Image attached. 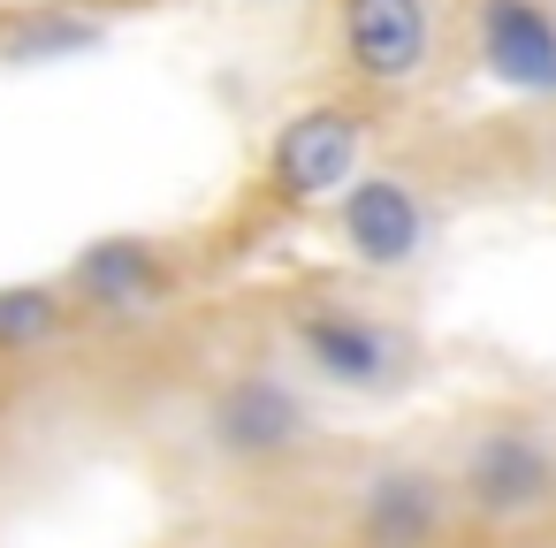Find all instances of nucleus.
<instances>
[{"label": "nucleus", "mask_w": 556, "mask_h": 548, "mask_svg": "<svg viewBox=\"0 0 556 548\" xmlns=\"http://www.w3.org/2000/svg\"><path fill=\"white\" fill-rule=\"evenodd\" d=\"M358 145H366V123L358 107L328 100V107H305L282 123L275 153H267V176L290 206H320V199H343L351 176H358Z\"/></svg>", "instance_id": "nucleus-1"}, {"label": "nucleus", "mask_w": 556, "mask_h": 548, "mask_svg": "<svg viewBox=\"0 0 556 548\" xmlns=\"http://www.w3.org/2000/svg\"><path fill=\"white\" fill-rule=\"evenodd\" d=\"M336 229L358 267L396 275L427 252V199L404 176H351V191L336 199Z\"/></svg>", "instance_id": "nucleus-2"}, {"label": "nucleus", "mask_w": 556, "mask_h": 548, "mask_svg": "<svg viewBox=\"0 0 556 548\" xmlns=\"http://www.w3.org/2000/svg\"><path fill=\"white\" fill-rule=\"evenodd\" d=\"M206 426H214V442H222L229 457H282V449L305 442V404H298L275 373H244V381H229V388L214 396Z\"/></svg>", "instance_id": "nucleus-8"}, {"label": "nucleus", "mask_w": 556, "mask_h": 548, "mask_svg": "<svg viewBox=\"0 0 556 548\" xmlns=\"http://www.w3.org/2000/svg\"><path fill=\"white\" fill-rule=\"evenodd\" d=\"M85 47H100V24L92 16H62V9H39V16H24L9 39H0L9 62H62V54H85Z\"/></svg>", "instance_id": "nucleus-10"}, {"label": "nucleus", "mask_w": 556, "mask_h": 548, "mask_svg": "<svg viewBox=\"0 0 556 548\" xmlns=\"http://www.w3.org/2000/svg\"><path fill=\"white\" fill-rule=\"evenodd\" d=\"M298 351L336 388H389L396 381V358H404V343L381 320H358V313H336V305L298 313Z\"/></svg>", "instance_id": "nucleus-5"}, {"label": "nucleus", "mask_w": 556, "mask_h": 548, "mask_svg": "<svg viewBox=\"0 0 556 548\" xmlns=\"http://www.w3.org/2000/svg\"><path fill=\"white\" fill-rule=\"evenodd\" d=\"M62 328V290L47 282H9L0 290V351H31Z\"/></svg>", "instance_id": "nucleus-11"}, {"label": "nucleus", "mask_w": 556, "mask_h": 548, "mask_svg": "<svg viewBox=\"0 0 556 548\" xmlns=\"http://www.w3.org/2000/svg\"><path fill=\"white\" fill-rule=\"evenodd\" d=\"M457 495L480 518H533V510L556 502V457L526 426H495V434L472 442V457L457 472Z\"/></svg>", "instance_id": "nucleus-3"}, {"label": "nucleus", "mask_w": 556, "mask_h": 548, "mask_svg": "<svg viewBox=\"0 0 556 548\" xmlns=\"http://www.w3.org/2000/svg\"><path fill=\"white\" fill-rule=\"evenodd\" d=\"M427 0H343V54L366 85H412L427 69Z\"/></svg>", "instance_id": "nucleus-4"}, {"label": "nucleus", "mask_w": 556, "mask_h": 548, "mask_svg": "<svg viewBox=\"0 0 556 548\" xmlns=\"http://www.w3.org/2000/svg\"><path fill=\"white\" fill-rule=\"evenodd\" d=\"M450 525V480L419 464H389L358 495V548H434Z\"/></svg>", "instance_id": "nucleus-6"}, {"label": "nucleus", "mask_w": 556, "mask_h": 548, "mask_svg": "<svg viewBox=\"0 0 556 548\" xmlns=\"http://www.w3.org/2000/svg\"><path fill=\"white\" fill-rule=\"evenodd\" d=\"M480 62L518 92H556V16L541 0H480Z\"/></svg>", "instance_id": "nucleus-9"}, {"label": "nucleus", "mask_w": 556, "mask_h": 548, "mask_svg": "<svg viewBox=\"0 0 556 548\" xmlns=\"http://www.w3.org/2000/svg\"><path fill=\"white\" fill-rule=\"evenodd\" d=\"M70 297L92 305V313H153L168 297V259L146 244V237H100L77 252L70 267Z\"/></svg>", "instance_id": "nucleus-7"}]
</instances>
